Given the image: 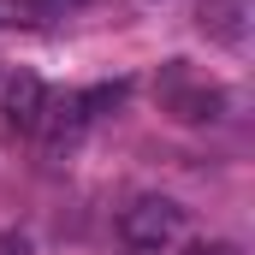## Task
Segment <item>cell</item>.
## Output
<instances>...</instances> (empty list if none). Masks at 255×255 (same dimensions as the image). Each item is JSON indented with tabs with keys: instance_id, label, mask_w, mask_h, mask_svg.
Here are the masks:
<instances>
[{
	"instance_id": "6da1fadb",
	"label": "cell",
	"mask_w": 255,
	"mask_h": 255,
	"mask_svg": "<svg viewBox=\"0 0 255 255\" xmlns=\"http://www.w3.org/2000/svg\"><path fill=\"white\" fill-rule=\"evenodd\" d=\"M119 238L130 250H166V244L184 238V208L172 196H136L119 214Z\"/></svg>"
},
{
	"instance_id": "7a4b0ae2",
	"label": "cell",
	"mask_w": 255,
	"mask_h": 255,
	"mask_svg": "<svg viewBox=\"0 0 255 255\" xmlns=\"http://www.w3.org/2000/svg\"><path fill=\"white\" fill-rule=\"evenodd\" d=\"M42 107H48L42 77L18 71V77L6 83V125H12V130H42Z\"/></svg>"
},
{
	"instance_id": "3957f363",
	"label": "cell",
	"mask_w": 255,
	"mask_h": 255,
	"mask_svg": "<svg viewBox=\"0 0 255 255\" xmlns=\"http://www.w3.org/2000/svg\"><path fill=\"white\" fill-rule=\"evenodd\" d=\"M196 24H202L208 36H220V42H244L250 6H244V0H202V6H196Z\"/></svg>"
},
{
	"instance_id": "277c9868",
	"label": "cell",
	"mask_w": 255,
	"mask_h": 255,
	"mask_svg": "<svg viewBox=\"0 0 255 255\" xmlns=\"http://www.w3.org/2000/svg\"><path fill=\"white\" fill-rule=\"evenodd\" d=\"M166 107H172V113H178L184 125H208V119H220V107H226V95L202 83V89H172V95H166Z\"/></svg>"
},
{
	"instance_id": "5b68a950",
	"label": "cell",
	"mask_w": 255,
	"mask_h": 255,
	"mask_svg": "<svg viewBox=\"0 0 255 255\" xmlns=\"http://www.w3.org/2000/svg\"><path fill=\"white\" fill-rule=\"evenodd\" d=\"M184 255H232V250H226V244H190Z\"/></svg>"
},
{
	"instance_id": "8992f818",
	"label": "cell",
	"mask_w": 255,
	"mask_h": 255,
	"mask_svg": "<svg viewBox=\"0 0 255 255\" xmlns=\"http://www.w3.org/2000/svg\"><path fill=\"white\" fill-rule=\"evenodd\" d=\"M12 18H18V6H12V0H0V24H12Z\"/></svg>"
}]
</instances>
